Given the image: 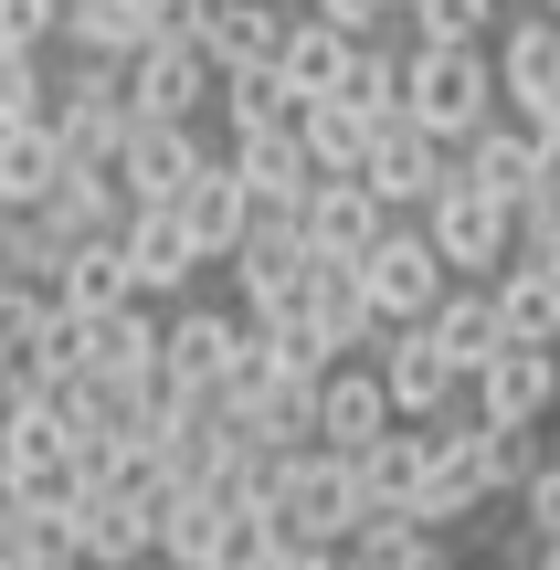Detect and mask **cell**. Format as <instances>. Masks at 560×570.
Returning a JSON list of instances; mask_svg holds the SVG:
<instances>
[{
    "label": "cell",
    "instance_id": "obj_1",
    "mask_svg": "<svg viewBox=\"0 0 560 570\" xmlns=\"http://www.w3.org/2000/svg\"><path fill=\"white\" fill-rule=\"evenodd\" d=\"M265 508L286 539H317V550H350L360 518H371V497H360V454L338 444H286L265 465Z\"/></svg>",
    "mask_w": 560,
    "mask_h": 570
},
{
    "label": "cell",
    "instance_id": "obj_2",
    "mask_svg": "<svg viewBox=\"0 0 560 570\" xmlns=\"http://www.w3.org/2000/svg\"><path fill=\"white\" fill-rule=\"evenodd\" d=\"M498 53L487 42H413L402 53V117H423L434 138H477L498 117Z\"/></svg>",
    "mask_w": 560,
    "mask_h": 570
},
{
    "label": "cell",
    "instance_id": "obj_3",
    "mask_svg": "<svg viewBox=\"0 0 560 570\" xmlns=\"http://www.w3.org/2000/svg\"><path fill=\"white\" fill-rule=\"evenodd\" d=\"M53 138H63V159H85V169H117V148H127V127H138V96H127V63H106V53H75L53 75Z\"/></svg>",
    "mask_w": 560,
    "mask_h": 570
},
{
    "label": "cell",
    "instance_id": "obj_4",
    "mask_svg": "<svg viewBox=\"0 0 560 570\" xmlns=\"http://www.w3.org/2000/svg\"><path fill=\"white\" fill-rule=\"evenodd\" d=\"M498 508V475H487V412H434L423 423V497L413 518H434V529H465V518Z\"/></svg>",
    "mask_w": 560,
    "mask_h": 570
},
{
    "label": "cell",
    "instance_id": "obj_5",
    "mask_svg": "<svg viewBox=\"0 0 560 570\" xmlns=\"http://www.w3.org/2000/svg\"><path fill=\"white\" fill-rule=\"evenodd\" d=\"M127 96H138V117H180V127H202L212 106H223V63H212L202 32H159L148 53H127Z\"/></svg>",
    "mask_w": 560,
    "mask_h": 570
},
{
    "label": "cell",
    "instance_id": "obj_6",
    "mask_svg": "<svg viewBox=\"0 0 560 570\" xmlns=\"http://www.w3.org/2000/svg\"><path fill=\"white\" fill-rule=\"evenodd\" d=\"M413 223L434 233V254H444L455 275H498L508 254H519V212H508V202H487L477 180H444L434 202L413 212Z\"/></svg>",
    "mask_w": 560,
    "mask_h": 570
},
{
    "label": "cell",
    "instance_id": "obj_7",
    "mask_svg": "<svg viewBox=\"0 0 560 570\" xmlns=\"http://www.w3.org/2000/svg\"><path fill=\"white\" fill-rule=\"evenodd\" d=\"M360 285H371V306H381V327H402V317H434V296L455 285V265L434 254V233L402 212L392 233H381L371 254H360Z\"/></svg>",
    "mask_w": 560,
    "mask_h": 570
},
{
    "label": "cell",
    "instance_id": "obj_8",
    "mask_svg": "<svg viewBox=\"0 0 560 570\" xmlns=\"http://www.w3.org/2000/svg\"><path fill=\"white\" fill-rule=\"evenodd\" d=\"M223 159H233V180H244L254 223H296L307 190H317V159H307L296 127H244V138H223Z\"/></svg>",
    "mask_w": 560,
    "mask_h": 570
},
{
    "label": "cell",
    "instance_id": "obj_9",
    "mask_svg": "<svg viewBox=\"0 0 560 570\" xmlns=\"http://www.w3.org/2000/svg\"><path fill=\"white\" fill-rule=\"evenodd\" d=\"M63 529H75V560L85 570H138L148 550H159V508L127 487H106V475H85V497L63 508Z\"/></svg>",
    "mask_w": 560,
    "mask_h": 570
},
{
    "label": "cell",
    "instance_id": "obj_10",
    "mask_svg": "<svg viewBox=\"0 0 560 570\" xmlns=\"http://www.w3.org/2000/svg\"><path fill=\"white\" fill-rule=\"evenodd\" d=\"M498 96H508V117H519L529 138L560 117V11H550V0L508 21V42H498Z\"/></svg>",
    "mask_w": 560,
    "mask_h": 570
},
{
    "label": "cell",
    "instance_id": "obj_11",
    "mask_svg": "<svg viewBox=\"0 0 560 570\" xmlns=\"http://www.w3.org/2000/svg\"><path fill=\"white\" fill-rule=\"evenodd\" d=\"M360 180H371L392 212H423L444 180H455V138H434L423 117H381V138H371V159H360Z\"/></svg>",
    "mask_w": 560,
    "mask_h": 570
},
{
    "label": "cell",
    "instance_id": "obj_12",
    "mask_svg": "<svg viewBox=\"0 0 560 570\" xmlns=\"http://www.w3.org/2000/svg\"><path fill=\"white\" fill-rule=\"evenodd\" d=\"M381 391H392V412L402 423H434V412H455V391H465V370L434 348V327L423 317H402V327H381Z\"/></svg>",
    "mask_w": 560,
    "mask_h": 570
},
{
    "label": "cell",
    "instance_id": "obj_13",
    "mask_svg": "<svg viewBox=\"0 0 560 570\" xmlns=\"http://www.w3.org/2000/svg\"><path fill=\"white\" fill-rule=\"evenodd\" d=\"M117 244H127V275H138V296H148V306H180V296H190V275H202V244H190V223H180L169 202H127Z\"/></svg>",
    "mask_w": 560,
    "mask_h": 570
},
{
    "label": "cell",
    "instance_id": "obj_14",
    "mask_svg": "<svg viewBox=\"0 0 560 570\" xmlns=\"http://www.w3.org/2000/svg\"><path fill=\"white\" fill-rule=\"evenodd\" d=\"M307 275H317L307 223H254L244 244H233V285H244V317H286V306L307 296Z\"/></svg>",
    "mask_w": 560,
    "mask_h": 570
},
{
    "label": "cell",
    "instance_id": "obj_15",
    "mask_svg": "<svg viewBox=\"0 0 560 570\" xmlns=\"http://www.w3.org/2000/svg\"><path fill=\"white\" fill-rule=\"evenodd\" d=\"M465 402H477L487 423H550L560 412V348L550 338H508L498 360L465 381Z\"/></svg>",
    "mask_w": 560,
    "mask_h": 570
},
{
    "label": "cell",
    "instance_id": "obj_16",
    "mask_svg": "<svg viewBox=\"0 0 560 570\" xmlns=\"http://www.w3.org/2000/svg\"><path fill=\"white\" fill-rule=\"evenodd\" d=\"M296 223H307V244H317V254H328V265H360V254H371V244H381V233H392V223H402V212H392V202H381V190H371V180H360V169H328V180H317V190H307V212H296Z\"/></svg>",
    "mask_w": 560,
    "mask_h": 570
},
{
    "label": "cell",
    "instance_id": "obj_17",
    "mask_svg": "<svg viewBox=\"0 0 560 570\" xmlns=\"http://www.w3.org/2000/svg\"><path fill=\"white\" fill-rule=\"evenodd\" d=\"M392 423H402V412H392V391H381V360H371V348L317 370V444L360 454L371 433H392Z\"/></svg>",
    "mask_w": 560,
    "mask_h": 570
},
{
    "label": "cell",
    "instance_id": "obj_18",
    "mask_svg": "<svg viewBox=\"0 0 560 570\" xmlns=\"http://www.w3.org/2000/svg\"><path fill=\"white\" fill-rule=\"evenodd\" d=\"M212 159V138L202 127H180V117H138L127 127V148H117V190L127 202H180V180Z\"/></svg>",
    "mask_w": 560,
    "mask_h": 570
},
{
    "label": "cell",
    "instance_id": "obj_19",
    "mask_svg": "<svg viewBox=\"0 0 560 570\" xmlns=\"http://www.w3.org/2000/svg\"><path fill=\"white\" fill-rule=\"evenodd\" d=\"M455 180H477L487 202H508V212H529V190H540V138H529L519 117H487L477 138H455Z\"/></svg>",
    "mask_w": 560,
    "mask_h": 570
},
{
    "label": "cell",
    "instance_id": "obj_20",
    "mask_svg": "<svg viewBox=\"0 0 560 570\" xmlns=\"http://www.w3.org/2000/svg\"><path fill=\"white\" fill-rule=\"evenodd\" d=\"M233 348H244V317H223V306H202V296H180V306L159 317V370H169L180 391H212V381L233 370Z\"/></svg>",
    "mask_w": 560,
    "mask_h": 570
},
{
    "label": "cell",
    "instance_id": "obj_21",
    "mask_svg": "<svg viewBox=\"0 0 560 570\" xmlns=\"http://www.w3.org/2000/svg\"><path fill=\"white\" fill-rule=\"evenodd\" d=\"M169 212L190 223L202 265H233V244L254 233V202H244V180H233V159H223V148H212V159H202V169L180 180V202H169Z\"/></svg>",
    "mask_w": 560,
    "mask_h": 570
},
{
    "label": "cell",
    "instance_id": "obj_22",
    "mask_svg": "<svg viewBox=\"0 0 560 570\" xmlns=\"http://www.w3.org/2000/svg\"><path fill=\"white\" fill-rule=\"evenodd\" d=\"M307 327L338 348V360H360V348H381V306H371V285H360V265H328L317 254V275H307Z\"/></svg>",
    "mask_w": 560,
    "mask_h": 570
},
{
    "label": "cell",
    "instance_id": "obj_23",
    "mask_svg": "<svg viewBox=\"0 0 560 570\" xmlns=\"http://www.w3.org/2000/svg\"><path fill=\"white\" fill-rule=\"evenodd\" d=\"M423 327H434V348L465 370V381H477V370L508 348V327H498V296H487V275H455V285L434 296V317H423Z\"/></svg>",
    "mask_w": 560,
    "mask_h": 570
},
{
    "label": "cell",
    "instance_id": "obj_24",
    "mask_svg": "<svg viewBox=\"0 0 560 570\" xmlns=\"http://www.w3.org/2000/svg\"><path fill=\"white\" fill-rule=\"evenodd\" d=\"M350 63H360V32H338V21H317V11H296L286 42H275V75H286L296 96H338Z\"/></svg>",
    "mask_w": 560,
    "mask_h": 570
},
{
    "label": "cell",
    "instance_id": "obj_25",
    "mask_svg": "<svg viewBox=\"0 0 560 570\" xmlns=\"http://www.w3.org/2000/svg\"><path fill=\"white\" fill-rule=\"evenodd\" d=\"M85 370H106V381H148V370H159V306L127 296V306H106V317H85Z\"/></svg>",
    "mask_w": 560,
    "mask_h": 570
},
{
    "label": "cell",
    "instance_id": "obj_26",
    "mask_svg": "<svg viewBox=\"0 0 560 570\" xmlns=\"http://www.w3.org/2000/svg\"><path fill=\"white\" fill-rule=\"evenodd\" d=\"M127 223V190H117V169H63L53 180V202H42V233H53V244H96V233H117Z\"/></svg>",
    "mask_w": 560,
    "mask_h": 570
},
{
    "label": "cell",
    "instance_id": "obj_27",
    "mask_svg": "<svg viewBox=\"0 0 560 570\" xmlns=\"http://www.w3.org/2000/svg\"><path fill=\"white\" fill-rule=\"evenodd\" d=\"M53 296L75 306V317H106V306H127V296H138V275H127V244H117V233H96V244H63Z\"/></svg>",
    "mask_w": 560,
    "mask_h": 570
},
{
    "label": "cell",
    "instance_id": "obj_28",
    "mask_svg": "<svg viewBox=\"0 0 560 570\" xmlns=\"http://www.w3.org/2000/svg\"><path fill=\"white\" fill-rule=\"evenodd\" d=\"M296 138H307L317 180H328V169H360V159H371L381 117H371V106H360V96H307V106H296Z\"/></svg>",
    "mask_w": 560,
    "mask_h": 570
},
{
    "label": "cell",
    "instance_id": "obj_29",
    "mask_svg": "<svg viewBox=\"0 0 560 570\" xmlns=\"http://www.w3.org/2000/svg\"><path fill=\"white\" fill-rule=\"evenodd\" d=\"M233 423H244L265 454H286V444H317V370H275V381L254 391V402L233 412Z\"/></svg>",
    "mask_w": 560,
    "mask_h": 570
},
{
    "label": "cell",
    "instance_id": "obj_30",
    "mask_svg": "<svg viewBox=\"0 0 560 570\" xmlns=\"http://www.w3.org/2000/svg\"><path fill=\"white\" fill-rule=\"evenodd\" d=\"M148 42H159L148 0H63V53H106V63H127V53H148Z\"/></svg>",
    "mask_w": 560,
    "mask_h": 570
},
{
    "label": "cell",
    "instance_id": "obj_31",
    "mask_svg": "<svg viewBox=\"0 0 560 570\" xmlns=\"http://www.w3.org/2000/svg\"><path fill=\"white\" fill-rule=\"evenodd\" d=\"M487 296H498L508 338H550L560 327V265H540V254H508V265L487 275Z\"/></svg>",
    "mask_w": 560,
    "mask_h": 570
},
{
    "label": "cell",
    "instance_id": "obj_32",
    "mask_svg": "<svg viewBox=\"0 0 560 570\" xmlns=\"http://www.w3.org/2000/svg\"><path fill=\"white\" fill-rule=\"evenodd\" d=\"M63 169H75V159H63L53 117H32V127H0V190H11V212H42Z\"/></svg>",
    "mask_w": 560,
    "mask_h": 570
},
{
    "label": "cell",
    "instance_id": "obj_33",
    "mask_svg": "<svg viewBox=\"0 0 560 570\" xmlns=\"http://www.w3.org/2000/svg\"><path fill=\"white\" fill-rule=\"evenodd\" d=\"M286 21L296 11H275V0H212L202 11V42H212V63H275V42H286Z\"/></svg>",
    "mask_w": 560,
    "mask_h": 570
},
{
    "label": "cell",
    "instance_id": "obj_34",
    "mask_svg": "<svg viewBox=\"0 0 560 570\" xmlns=\"http://www.w3.org/2000/svg\"><path fill=\"white\" fill-rule=\"evenodd\" d=\"M296 85L275 75V63H233L223 75V106H212V117H223V138H244V127H296Z\"/></svg>",
    "mask_w": 560,
    "mask_h": 570
},
{
    "label": "cell",
    "instance_id": "obj_35",
    "mask_svg": "<svg viewBox=\"0 0 560 570\" xmlns=\"http://www.w3.org/2000/svg\"><path fill=\"white\" fill-rule=\"evenodd\" d=\"M360 497L371 508H413L423 497V423H392V433L360 444Z\"/></svg>",
    "mask_w": 560,
    "mask_h": 570
},
{
    "label": "cell",
    "instance_id": "obj_36",
    "mask_svg": "<svg viewBox=\"0 0 560 570\" xmlns=\"http://www.w3.org/2000/svg\"><path fill=\"white\" fill-rule=\"evenodd\" d=\"M275 550H286V529H275V508H265V497H223V518H212V550H202V570H265Z\"/></svg>",
    "mask_w": 560,
    "mask_h": 570
},
{
    "label": "cell",
    "instance_id": "obj_37",
    "mask_svg": "<svg viewBox=\"0 0 560 570\" xmlns=\"http://www.w3.org/2000/svg\"><path fill=\"white\" fill-rule=\"evenodd\" d=\"M63 265V244L42 233V212H0V296H42Z\"/></svg>",
    "mask_w": 560,
    "mask_h": 570
},
{
    "label": "cell",
    "instance_id": "obj_38",
    "mask_svg": "<svg viewBox=\"0 0 560 570\" xmlns=\"http://www.w3.org/2000/svg\"><path fill=\"white\" fill-rule=\"evenodd\" d=\"M42 106H53V63L21 53V42H0V127H32Z\"/></svg>",
    "mask_w": 560,
    "mask_h": 570
},
{
    "label": "cell",
    "instance_id": "obj_39",
    "mask_svg": "<svg viewBox=\"0 0 560 570\" xmlns=\"http://www.w3.org/2000/svg\"><path fill=\"white\" fill-rule=\"evenodd\" d=\"M402 21H413V42H487L498 0H402Z\"/></svg>",
    "mask_w": 560,
    "mask_h": 570
},
{
    "label": "cell",
    "instance_id": "obj_40",
    "mask_svg": "<svg viewBox=\"0 0 560 570\" xmlns=\"http://www.w3.org/2000/svg\"><path fill=\"white\" fill-rule=\"evenodd\" d=\"M338 96H360L371 117H402V53H381V32L360 42V63H350V85Z\"/></svg>",
    "mask_w": 560,
    "mask_h": 570
},
{
    "label": "cell",
    "instance_id": "obj_41",
    "mask_svg": "<svg viewBox=\"0 0 560 570\" xmlns=\"http://www.w3.org/2000/svg\"><path fill=\"white\" fill-rule=\"evenodd\" d=\"M529 465H540V423H487V475H498V497H519Z\"/></svg>",
    "mask_w": 560,
    "mask_h": 570
},
{
    "label": "cell",
    "instance_id": "obj_42",
    "mask_svg": "<svg viewBox=\"0 0 560 570\" xmlns=\"http://www.w3.org/2000/svg\"><path fill=\"white\" fill-rule=\"evenodd\" d=\"M0 42H21V53H53V42H63V0H0Z\"/></svg>",
    "mask_w": 560,
    "mask_h": 570
},
{
    "label": "cell",
    "instance_id": "obj_43",
    "mask_svg": "<svg viewBox=\"0 0 560 570\" xmlns=\"http://www.w3.org/2000/svg\"><path fill=\"white\" fill-rule=\"evenodd\" d=\"M519 518H529V539H560V454H540V465H529Z\"/></svg>",
    "mask_w": 560,
    "mask_h": 570
},
{
    "label": "cell",
    "instance_id": "obj_44",
    "mask_svg": "<svg viewBox=\"0 0 560 570\" xmlns=\"http://www.w3.org/2000/svg\"><path fill=\"white\" fill-rule=\"evenodd\" d=\"M307 11H317V21H338V32H360V42H371L381 21H402V0H307Z\"/></svg>",
    "mask_w": 560,
    "mask_h": 570
},
{
    "label": "cell",
    "instance_id": "obj_45",
    "mask_svg": "<svg viewBox=\"0 0 560 570\" xmlns=\"http://www.w3.org/2000/svg\"><path fill=\"white\" fill-rule=\"evenodd\" d=\"M265 570H338V550H317V539H286V550H275Z\"/></svg>",
    "mask_w": 560,
    "mask_h": 570
},
{
    "label": "cell",
    "instance_id": "obj_46",
    "mask_svg": "<svg viewBox=\"0 0 560 570\" xmlns=\"http://www.w3.org/2000/svg\"><path fill=\"white\" fill-rule=\"evenodd\" d=\"M529 570H560V539H540V550H529Z\"/></svg>",
    "mask_w": 560,
    "mask_h": 570
},
{
    "label": "cell",
    "instance_id": "obj_47",
    "mask_svg": "<svg viewBox=\"0 0 560 570\" xmlns=\"http://www.w3.org/2000/svg\"><path fill=\"white\" fill-rule=\"evenodd\" d=\"M138 570H190V560H159V550H148V560H138Z\"/></svg>",
    "mask_w": 560,
    "mask_h": 570
},
{
    "label": "cell",
    "instance_id": "obj_48",
    "mask_svg": "<svg viewBox=\"0 0 560 570\" xmlns=\"http://www.w3.org/2000/svg\"><path fill=\"white\" fill-rule=\"evenodd\" d=\"M0 212H11V190H0Z\"/></svg>",
    "mask_w": 560,
    "mask_h": 570
},
{
    "label": "cell",
    "instance_id": "obj_49",
    "mask_svg": "<svg viewBox=\"0 0 560 570\" xmlns=\"http://www.w3.org/2000/svg\"><path fill=\"white\" fill-rule=\"evenodd\" d=\"M550 348H560V327H550Z\"/></svg>",
    "mask_w": 560,
    "mask_h": 570
},
{
    "label": "cell",
    "instance_id": "obj_50",
    "mask_svg": "<svg viewBox=\"0 0 560 570\" xmlns=\"http://www.w3.org/2000/svg\"><path fill=\"white\" fill-rule=\"evenodd\" d=\"M550 11H560V0H550Z\"/></svg>",
    "mask_w": 560,
    "mask_h": 570
}]
</instances>
